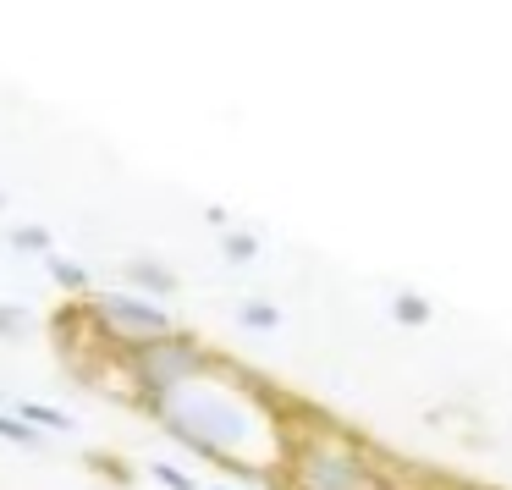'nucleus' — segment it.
Masks as SVG:
<instances>
[{
  "instance_id": "39448f33",
  "label": "nucleus",
  "mask_w": 512,
  "mask_h": 490,
  "mask_svg": "<svg viewBox=\"0 0 512 490\" xmlns=\"http://www.w3.org/2000/svg\"><path fill=\"white\" fill-rule=\"evenodd\" d=\"M155 479H160V485H171V490H193V479L182 474V468H171V463H155Z\"/></svg>"
},
{
  "instance_id": "f03ea898",
  "label": "nucleus",
  "mask_w": 512,
  "mask_h": 490,
  "mask_svg": "<svg viewBox=\"0 0 512 490\" xmlns=\"http://www.w3.org/2000/svg\"><path fill=\"white\" fill-rule=\"evenodd\" d=\"M133 375L144 380L155 397H171V391H182L188 380L204 375V353L188 342V336H160V342L138 347L133 358Z\"/></svg>"
},
{
  "instance_id": "6e6552de",
  "label": "nucleus",
  "mask_w": 512,
  "mask_h": 490,
  "mask_svg": "<svg viewBox=\"0 0 512 490\" xmlns=\"http://www.w3.org/2000/svg\"><path fill=\"white\" fill-rule=\"evenodd\" d=\"M0 435H12V441H34V430H28V424H17V419H0Z\"/></svg>"
},
{
  "instance_id": "1a4fd4ad",
  "label": "nucleus",
  "mask_w": 512,
  "mask_h": 490,
  "mask_svg": "<svg viewBox=\"0 0 512 490\" xmlns=\"http://www.w3.org/2000/svg\"><path fill=\"white\" fill-rule=\"evenodd\" d=\"M138 281L144 287H171V276H160V270H138Z\"/></svg>"
},
{
  "instance_id": "423d86ee",
  "label": "nucleus",
  "mask_w": 512,
  "mask_h": 490,
  "mask_svg": "<svg viewBox=\"0 0 512 490\" xmlns=\"http://www.w3.org/2000/svg\"><path fill=\"white\" fill-rule=\"evenodd\" d=\"M243 320L265 331V325H276V309H270V303H248V309H243Z\"/></svg>"
},
{
  "instance_id": "f257e3e1",
  "label": "nucleus",
  "mask_w": 512,
  "mask_h": 490,
  "mask_svg": "<svg viewBox=\"0 0 512 490\" xmlns=\"http://www.w3.org/2000/svg\"><path fill=\"white\" fill-rule=\"evenodd\" d=\"M292 490H386L375 479V463L347 435H314L292 452Z\"/></svg>"
},
{
  "instance_id": "20e7f679",
  "label": "nucleus",
  "mask_w": 512,
  "mask_h": 490,
  "mask_svg": "<svg viewBox=\"0 0 512 490\" xmlns=\"http://www.w3.org/2000/svg\"><path fill=\"white\" fill-rule=\"evenodd\" d=\"M17 413H23L28 424H50V430H72V419H67V413H56V408H39V402H23Z\"/></svg>"
},
{
  "instance_id": "0eeeda50",
  "label": "nucleus",
  "mask_w": 512,
  "mask_h": 490,
  "mask_svg": "<svg viewBox=\"0 0 512 490\" xmlns=\"http://www.w3.org/2000/svg\"><path fill=\"white\" fill-rule=\"evenodd\" d=\"M397 314H402V325H419V320H424V314H430V309H424L419 298H397Z\"/></svg>"
},
{
  "instance_id": "7ed1b4c3",
  "label": "nucleus",
  "mask_w": 512,
  "mask_h": 490,
  "mask_svg": "<svg viewBox=\"0 0 512 490\" xmlns=\"http://www.w3.org/2000/svg\"><path fill=\"white\" fill-rule=\"evenodd\" d=\"M105 325H111L116 336H127V342H138V347H149V342H160V336H171L166 314L149 309V303H133V298H111V303H105Z\"/></svg>"
}]
</instances>
